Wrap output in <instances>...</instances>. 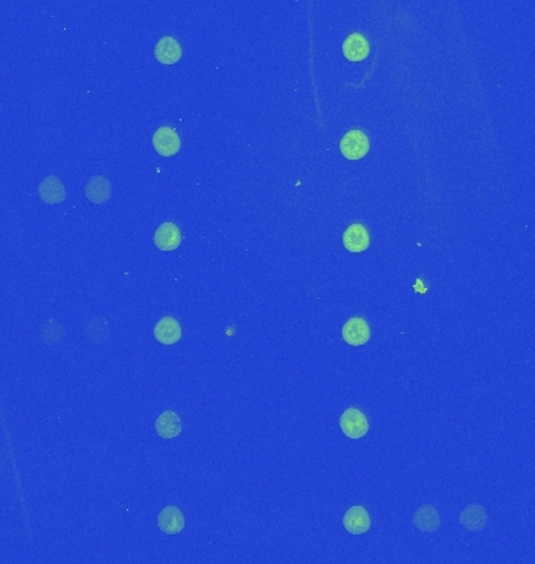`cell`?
I'll list each match as a JSON object with an SVG mask.
<instances>
[{
    "label": "cell",
    "instance_id": "obj_1",
    "mask_svg": "<svg viewBox=\"0 0 535 564\" xmlns=\"http://www.w3.org/2000/svg\"><path fill=\"white\" fill-rule=\"evenodd\" d=\"M340 150L343 157H346L348 160H360L368 154L369 140L365 132H361L359 129L349 131L346 132V135L340 141Z\"/></svg>",
    "mask_w": 535,
    "mask_h": 564
},
{
    "label": "cell",
    "instance_id": "obj_2",
    "mask_svg": "<svg viewBox=\"0 0 535 564\" xmlns=\"http://www.w3.org/2000/svg\"><path fill=\"white\" fill-rule=\"evenodd\" d=\"M340 428L349 439H361L369 431V424L364 412L357 408H349L342 414Z\"/></svg>",
    "mask_w": 535,
    "mask_h": 564
},
{
    "label": "cell",
    "instance_id": "obj_3",
    "mask_svg": "<svg viewBox=\"0 0 535 564\" xmlns=\"http://www.w3.org/2000/svg\"><path fill=\"white\" fill-rule=\"evenodd\" d=\"M152 145L155 148V150L162 157H172L176 155L180 146H182V141H180V137L177 135V132L172 129V127H160L152 137Z\"/></svg>",
    "mask_w": 535,
    "mask_h": 564
},
{
    "label": "cell",
    "instance_id": "obj_4",
    "mask_svg": "<svg viewBox=\"0 0 535 564\" xmlns=\"http://www.w3.org/2000/svg\"><path fill=\"white\" fill-rule=\"evenodd\" d=\"M342 336L343 341L348 345L360 347V345H365L371 338V328L364 319L352 317L343 325Z\"/></svg>",
    "mask_w": 535,
    "mask_h": 564
},
{
    "label": "cell",
    "instance_id": "obj_5",
    "mask_svg": "<svg viewBox=\"0 0 535 564\" xmlns=\"http://www.w3.org/2000/svg\"><path fill=\"white\" fill-rule=\"evenodd\" d=\"M343 525L351 535H364L371 529V516L364 507H352L343 517Z\"/></svg>",
    "mask_w": 535,
    "mask_h": 564
},
{
    "label": "cell",
    "instance_id": "obj_6",
    "mask_svg": "<svg viewBox=\"0 0 535 564\" xmlns=\"http://www.w3.org/2000/svg\"><path fill=\"white\" fill-rule=\"evenodd\" d=\"M154 243L162 251H174L182 243V234L174 223H163L155 231Z\"/></svg>",
    "mask_w": 535,
    "mask_h": 564
},
{
    "label": "cell",
    "instance_id": "obj_7",
    "mask_svg": "<svg viewBox=\"0 0 535 564\" xmlns=\"http://www.w3.org/2000/svg\"><path fill=\"white\" fill-rule=\"evenodd\" d=\"M158 529L167 535H179L185 529V516L176 507H167L158 514Z\"/></svg>",
    "mask_w": 535,
    "mask_h": 564
},
{
    "label": "cell",
    "instance_id": "obj_8",
    "mask_svg": "<svg viewBox=\"0 0 535 564\" xmlns=\"http://www.w3.org/2000/svg\"><path fill=\"white\" fill-rule=\"evenodd\" d=\"M343 245L349 253H364L369 246V234L365 226L351 224L343 234Z\"/></svg>",
    "mask_w": 535,
    "mask_h": 564
},
{
    "label": "cell",
    "instance_id": "obj_9",
    "mask_svg": "<svg viewBox=\"0 0 535 564\" xmlns=\"http://www.w3.org/2000/svg\"><path fill=\"white\" fill-rule=\"evenodd\" d=\"M154 336L162 345H174L182 338V328L176 319L163 317L155 325Z\"/></svg>",
    "mask_w": 535,
    "mask_h": 564
},
{
    "label": "cell",
    "instance_id": "obj_10",
    "mask_svg": "<svg viewBox=\"0 0 535 564\" xmlns=\"http://www.w3.org/2000/svg\"><path fill=\"white\" fill-rule=\"evenodd\" d=\"M154 54L162 65H176L180 57H182V48H180L179 41L172 36H163L155 44Z\"/></svg>",
    "mask_w": 535,
    "mask_h": 564
},
{
    "label": "cell",
    "instance_id": "obj_11",
    "mask_svg": "<svg viewBox=\"0 0 535 564\" xmlns=\"http://www.w3.org/2000/svg\"><path fill=\"white\" fill-rule=\"evenodd\" d=\"M155 431L163 439H174L182 433V420L174 411H164L155 420Z\"/></svg>",
    "mask_w": 535,
    "mask_h": 564
},
{
    "label": "cell",
    "instance_id": "obj_12",
    "mask_svg": "<svg viewBox=\"0 0 535 564\" xmlns=\"http://www.w3.org/2000/svg\"><path fill=\"white\" fill-rule=\"evenodd\" d=\"M343 54L349 62H364L369 55L368 40L360 33H351L343 43Z\"/></svg>",
    "mask_w": 535,
    "mask_h": 564
},
{
    "label": "cell",
    "instance_id": "obj_13",
    "mask_svg": "<svg viewBox=\"0 0 535 564\" xmlns=\"http://www.w3.org/2000/svg\"><path fill=\"white\" fill-rule=\"evenodd\" d=\"M38 194L46 204H60L66 198V190L58 177L47 176L38 188Z\"/></svg>",
    "mask_w": 535,
    "mask_h": 564
},
{
    "label": "cell",
    "instance_id": "obj_14",
    "mask_svg": "<svg viewBox=\"0 0 535 564\" xmlns=\"http://www.w3.org/2000/svg\"><path fill=\"white\" fill-rule=\"evenodd\" d=\"M412 522H413V525H415V529H418L419 531L434 533L439 530V526H440V514L434 507L424 505V507H421L415 514H413Z\"/></svg>",
    "mask_w": 535,
    "mask_h": 564
},
{
    "label": "cell",
    "instance_id": "obj_15",
    "mask_svg": "<svg viewBox=\"0 0 535 564\" xmlns=\"http://www.w3.org/2000/svg\"><path fill=\"white\" fill-rule=\"evenodd\" d=\"M86 198L94 204H103L111 197V184L107 177L94 176L85 187Z\"/></svg>",
    "mask_w": 535,
    "mask_h": 564
},
{
    "label": "cell",
    "instance_id": "obj_16",
    "mask_svg": "<svg viewBox=\"0 0 535 564\" xmlns=\"http://www.w3.org/2000/svg\"><path fill=\"white\" fill-rule=\"evenodd\" d=\"M458 521L466 530L482 531L487 526V513L480 505H470L462 511Z\"/></svg>",
    "mask_w": 535,
    "mask_h": 564
}]
</instances>
